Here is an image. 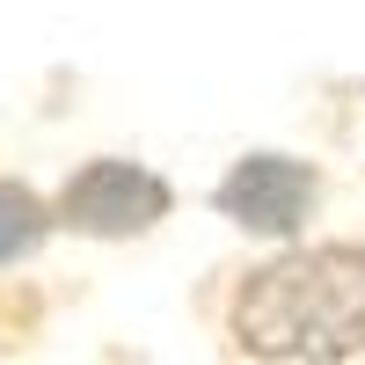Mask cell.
Wrapping results in <instances>:
<instances>
[{"instance_id": "obj_3", "label": "cell", "mask_w": 365, "mask_h": 365, "mask_svg": "<svg viewBox=\"0 0 365 365\" xmlns=\"http://www.w3.org/2000/svg\"><path fill=\"white\" fill-rule=\"evenodd\" d=\"M212 212L256 241H299L322 212V168L299 154H241L212 182Z\"/></svg>"}, {"instance_id": "obj_1", "label": "cell", "mask_w": 365, "mask_h": 365, "mask_svg": "<svg viewBox=\"0 0 365 365\" xmlns=\"http://www.w3.org/2000/svg\"><path fill=\"white\" fill-rule=\"evenodd\" d=\"M227 344L270 365H344L365 358V241H307L227 292Z\"/></svg>"}, {"instance_id": "obj_4", "label": "cell", "mask_w": 365, "mask_h": 365, "mask_svg": "<svg viewBox=\"0 0 365 365\" xmlns=\"http://www.w3.org/2000/svg\"><path fill=\"white\" fill-rule=\"evenodd\" d=\"M51 227H58V205H44L29 182H15V175H0V270H15V263H29L51 241Z\"/></svg>"}, {"instance_id": "obj_2", "label": "cell", "mask_w": 365, "mask_h": 365, "mask_svg": "<svg viewBox=\"0 0 365 365\" xmlns=\"http://www.w3.org/2000/svg\"><path fill=\"white\" fill-rule=\"evenodd\" d=\"M51 205H58V227L81 241H139L175 212V190L161 168H146L132 154H96L58 182Z\"/></svg>"}]
</instances>
